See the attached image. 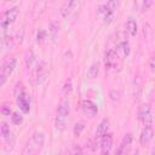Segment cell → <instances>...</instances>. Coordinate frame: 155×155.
<instances>
[{
  "mask_svg": "<svg viewBox=\"0 0 155 155\" xmlns=\"http://www.w3.org/2000/svg\"><path fill=\"white\" fill-rule=\"evenodd\" d=\"M138 116H139V120L143 122L144 126H151V121H153L151 108L148 103H144L140 105V108L138 110Z\"/></svg>",
  "mask_w": 155,
  "mask_h": 155,
  "instance_id": "8992f818",
  "label": "cell"
},
{
  "mask_svg": "<svg viewBox=\"0 0 155 155\" xmlns=\"http://www.w3.org/2000/svg\"><path fill=\"white\" fill-rule=\"evenodd\" d=\"M104 64H105V70L108 71H120L121 67H122V58L119 56L117 50L110 48L108 50V52L105 53V58H104Z\"/></svg>",
  "mask_w": 155,
  "mask_h": 155,
  "instance_id": "7a4b0ae2",
  "label": "cell"
},
{
  "mask_svg": "<svg viewBox=\"0 0 155 155\" xmlns=\"http://www.w3.org/2000/svg\"><path fill=\"white\" fill-rule=\"evenodd\" d=\"M75 6H78V1H71V0H69V1L63 2L62 7H61V15H62L63 17H68V16L70 15V12L74 10Z\"/></svg>",
  "mask_w": 155,
  "mask_h": 155,
  "instance_id": "8fae6325",
  "label": "cell"
},
{
  "mask_svg": "<svg viewBox=\"0 0 155 155\" xmlns=\"http://www.w3.org/2000/svg\"><path fill=\"white\" fill-rule=\"evenodd\" d=\"M151 1H149V0H147V1H142V2H139L138 5L140 6V11H147L150 6H151Z\"/></svg>",
  "mask_w": 155,
  "mask_h": 155,
  "instance_id": "484cf974",
  "label": "cell"
},
{
  "mask_svg": "<svg viewBox=\"0 0 155 155\" xmlns=\"http://www.w3.org/2000/svg\"><path fill=\"white\" fill-rule=\"evenodd\" d=\"M58 29H59L58 24H57L54 21H53V22H51V24H50V29H48V33L51 34L52 39H54V38H56V35H57V33H58Z\"/></svg>",
  "mask_w": 155,
  "mask_h": 155,
  "instance_id": "ffe728a7",
  "label": "cell"
},
{
  "mask_svg": "<svg viewBox=\"0 0 155 155\" xmlns=\"http://www.w3.org/2000/svg\"><path fill=\"white\" fill-rule=\"evenodd\" d=\"M1 45L4 51H11L13 47V39L11 36H4L1 39Z\"/></svg>",
  "mask_w": 155,
  "mask_h": 155,
  "instance_id": "9a60e30c",
  "label": "cell"
},
{
  "mask_svg": "<svg viewBox=\"0 0 155 155\" xmlns=\"http://www.w3.org/2000/svg\"><path fill=\"white\" fill-rule=\"evenodd\" d=\"M154 137V131H153V127L151 126H144L143 131L140 132V136H139V142L143 147L148 145L150 143V140L153 139Z\"/></svg>",
  "mask_w": 155,
  "mask_h": 155,
  "instance_id": "9c48e42d",
  "label": "cell"
},
{
  "mask_svg": "<svg viewBox=\"0 0 155 155\" xmlns=\"http://www.w3.org/2000/svg\"><path fill=\"white\" fill-rule=\"evenodd\" d=\"M70 91H71V81L69 80V81H67V82L64 84V86H63V93H64V94H68Z\"/></svg>",
  "mask_w": 155,
  "mask_h": 155,
  "instance_id": "4316f807",
  "label": "cell"
},
{
  "mask_svg": "<svg viewBox=\"0 0 155 155\" xmlns=\"http://www.w3.org/2000/svg\"><path fill=\"white\" fill-rule=\"evenodd\" d=\"M81 109H82V113L88 116V117H93L97 115L98 113V107L90 99H84L82 103H81Z\"/></svg>",
  "mask_w": 155,
  "mask_h": 155,
  "instance_id": "ba28073f",
  "label": "cell"
},
{
  "mask_svg": "<svg viewBox=\"0 0 155 155\" xmlns=\"http://www.w3.org/2000/svg\"><path fill=\"white\" fill-rule=\"evenodd\" d=\"M19 15V8L17 6H13L8 10H6L5 12L1 13V18H0V25H1V29H2V33L5 34V30L7 28L8 24L13 23L17 17Z\"/></svg>",
  "mask_w": 155,
  "mask_h": 155,
  "instance_id": "277c9868",
  "label": "cell"
},
{
  "mask_svg": "<svg viewBox=\"0 0 155 155\" xmlns=\"http://www.w3.org/2000/svg\"><path fill=\"white\" fill-rule=\"evenodd\" d=\"M46 35H47V31L46 30H39L38 31V34H36V40H38V42H42L45 39H46Z\"/></svg>",
  "mask_w": 155,
  "mask_h": 155,
  "instance_id": "cb8c5ba5",
  "label": "cell"
},
{
  "mask_svg": "<svg viewBox=\"0 0 155 155\" xmlns=\"http://www.w3.org/2000/svg\"><path fill=\"white\" fill-rule=\"evenodd\" d=\"M127 30L131 35H136L137 33V22L133 18H128L127 21Z\"/></svg>",
  "mask_w": 155,
  "mask_h": 155,
  "instance_id": "e0dca14e",
  "label": "cell"
},
{
  "mask_svg": "<svg viewBox=\"0 0 155 155\" xmlns=\"http://www.w3.org/2000/svg\"><path fill=\"white\" fill-rule=\"evenodd\" d=\"M12 113V109L10 107L8 103H2V107H1V114L5 115V116H10V114Z\"/></svg>",
  "mask_w": 155,
  "mask_h": 155,
  "instance_id": "603a6c76",
  "label": "cell"
},
{
  "mask_svg": "<svg viewBox=\"0 0 155 155\" xmlns=\"http://www.w3.org/2000/svg\"><path fill=\"white\" fill-rule=\"evenodd\" d=\"M117 52H121L122 57H127L130 54V45L127 41H121L119 45H117Z\"/></svg>",
  "mask_w": 155,
  "mask_h": 155,
  "instance_id": "5bb4252c",
  "label": "cell"
},
{
  "mask_svg": "<svg viewBox=\"0 0 155 155\" xmlns=\"http://www.w3.org/2000/svg\"><path fill=\"white\" fill-rule=\"evenodd\" d=\"M11 121L13 125H21L23 122V116L22 114H19L18 111H13L11 115Z\"/></svg>",
  "mask_w": 155,
  "mask_h": 155,
  "instance_id": "ac0fdd59",
  "label": "cell"
},
{
  "mask_svg": "<svg viewBox=\"0 0 155 155\" xmlns=\"http://www.w3.org/2000/svg\"><path fill=\"white\" fill-rule=\"evenodd\" d=\"M44 143H45V134L40 131H35L31 138L24 145L22 155H38L42 149Z\"/></svg>",
  "mask_w": 155,
  "mask_h": 155,
  "instance_id": "6da1fadb",
  "label": "cell"
},
{
  "mask_svg": "<svg viewBox=\"0 0 155 155\" xmlns=\"http://www.w3.org/2000/svg\"><path fill=\"white\" fill-rule=\"evenodd\" d=\"M113 147V136L110 133L104 134L101 138V150L102 155H109V151Z\"/></svg>",
  "mask_w": 155,
  "mask_h": 155,
  "instance_id": "30bf717a",
  "label": "cell"
},
{
  "mask_svg": "<svg viewBox=\"0 0 155 155\" xmlns=\"http://www.w3.org/2000/svg\"><path fill=\"white\" fill-rule=\"evenodd\" d=\"M1 136L6 139L11 136V131H10V126L6 122H1Z\"/></svg>",
  "mask_w": 155,
  "mask_h": 155,
  "instance_id": "d6986e66",
  "label": "cell"
},
{
  "mask_svg": "<svg viewBox=\"0 0 155 155\" xmlns=\"http://www.w3.org/2000/svg\"><path fill=\"white\" fill-rule=\"evenodd\" d=\"M71 155H84L81 147L78 145V144H74L73 148H71Z\"/></svg>",
  "mask_w": 155,
  "mask_h": 155,
  "instance_id": "d4e9b609",
  "label": "cell"
},
{
  "mask_svg": "<svg viewBox=\"0 0 155 155\" xmlns=\"http://www.w3.org/2000/svg\"><path fill=\"white\" fill-rule=\"evenodd\" d=\"M98 71H99V65H98V63H93V64L88 68L87 76H88L90 79H94V78L98 75Z\"/></svg>",
  "mask_w": 155,
  "mask_h": 155,
  "instance_id": "2e32d148",
  "label": "cell"
},
{
  "mask_svg": "<svg viewBox=\"0 0 155 155\" xmlns=\"http://www.w3.org/2000/svg\"><path fill=\"white\" fill-rule=\"evenodd\" d=\"M45 75H46V64L45 62H40L38 68H36V79H38V82H41L44 79H45Z\"/></svg>",
  "mask_w": 155,
  "mask_h": 155,
  "instance_id": "4fadbf2b",
  "label": "cell"
},
{
  "mask_svg": "<svg viewBox=\"0 0 155 155\" xmlns=\"http://www.w3.org/2000/svg\"><path fill=\"white\" fill-rule=\"evenodd\" d=\"M149 67H150V70H151L153 73H155V56L151 57V59H150V62H149Z\"/></svg>",
  "mask_w": 155,
  "mask_h": 155,
  "instance_id": "83f0119b",
  "label": "cell"
},
{
  "mask_svg": "<svg viewBox=\"0 0 155 155\" xmlns=\"http://www.w3.org/2000/svg\"><path fill=\"white\" fill-rule=\"evenodd\" d=\"M15 67H16V58L13 57H8L2 62L0 70V86H4L6 79L12 74Z\"/></svg>",
  "mask_w": 155,
  "mask_h": 155,
  "instance_id": "5b68a950",
  "label": "cell"
},
{
  "mask_svg": "<svg viewBox=\"0 0 155 155\" xmlns=\"http://www.w3.org/2000/svg\"><path fill=\"white\" fill-rule=\"evenodd\" d=\"M84 128H85V124H84V122H78V124H75V126H74V134H75L76 137H79V136L81 134V132L84 131Z\"/></svg>",
  "mask_w": 155,
  "mask_h": 155,
  "instance_id": "7402d4cb",
  "label": "cell"
},
{
  "mask_svg": "<svg viewBox=\"0 0 155 155\" xmlns=\"http://www.w3.org/2000/svg\"><path fill=\"white\" fill-rule=\"evenodd\" d=\"M150 155H155V148H153V149H151V151H150Z\"/></svg>",
  "mask_w": 155,
  "mask_h": 155,
  "instance_id": "f1b7e54d",
  "label": "cell"
},
{
  "mask_svg": "<svg viewBox=\"0 0 155 155\" xmlns=\"http://www.w3.org/2000/svg\"><path fill=\"white\" fill-rule=\"evenodd\" d=\"M16 101H17V105L21 109L22 113H24V114L29 113V110H30V98H29V96L27 94L25 91L19 93L18 96H16Z\"/></svg>",
  "mask_w": 155,
  "mask_h": 155,
  "instance_id": "52a82bcc",
  "label": "cell"
},
{
  "mask_svg": "<svg viewBox=\"0 0 155 155\" xmlns=\"http://www.w3.org/2000/svg\"><path fill=\"white\" fill-rule=\"evenodd\" d=\"M69 115V102L67 99H63L57 108L56 114V128L59 131H63L67 125V119Z\"/></svg>",
  "mask_w": 155,
  "mask_h": 155,
  "instance_id": "3957f363",
  "label": "cell"
},
{
  "mask_svg": "<svg viewBox=\"0 0 155 155\" xmlns=\"http://www.w3.org/2000/svg\"><path fill=\"white\" fill-rule=\"evenodd\" d=\"M33 61H34V53H33L31 50H29V51L25 53V65H27L28 68H30Z\"/></svg>",
  "mask_w": 155,
  "mask_h": 155,
  "instance_id": "44dd1931",
  "label": "cell"
},
{
  "mask_svg": "<svg viewBox=\"0 0 155 155\" xmlns=\"http://www.w3.org/2000/svg\"><path fill=\"white\" fill-rule=\"evenodd\" d=\"M109 128V121L107 119H103L101 121V124L97 126V131H96V137L97 138H102L104 134H107Z\"/></svg>",
  "mask_w": 155,
  "mask_h": 155,
  "instance_id": "7c38bea8",
  "label": "cell"
}]
</instances>
